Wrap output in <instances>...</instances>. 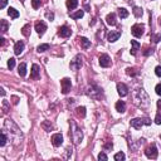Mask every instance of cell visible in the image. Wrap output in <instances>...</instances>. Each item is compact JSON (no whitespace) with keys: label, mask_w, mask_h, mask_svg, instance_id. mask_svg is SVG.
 Returning <instances> with one entry per match:
<instances>
[{"label":"cell","mask_w":161,"mask_h":161,"mask_svg":"<svg viewBox=\"0 0 161 161\" xmlns=\"http://www.w3.org/2000/svg\"><path fill=\"white\" fill-rule=\"evenodd\" d=\"M29 30H30V24L24 25L23 29H22V34H23L24 37H29Z\"/></svg>","instance_id":"f546056e"},{"label":"cell","mask_w":161,"mask_h":161,"mask_svg":"<svg viewBox=\"0 0 161 161\" xmlns=\"http://www.w3.org/2000/svg\"><path fill=\"white\" fill-rule=\"evenodd\" d=\"M52 143H53V146H61L62 143H63V136H62V133H56V135H53L52 136Z\"/></svg>","instance_id":"4fadbf2b"},{"label":"cell","mask_w":161,"mask_h":161,"mask_svg":"<svg viewBox=\"0 0 161 161\" xmlns=\"http://www.w3.org/2000/svg\"><path fill=\"white\" fill-rule=\"evenodd\" d=\"M18 73H19L20 77H24V76L27 74V64H25V63H22V64H19Z\"/></svg>","instance_id":"7402d4cb"},{"label":"cell","mask_w":161,"mask_h":161,"mask_svg":"<svg viewBox=\"0 0 161 161\" xmlns=\"http://www.w3.org/2000/svg\"><path fill=\"white\" fill-rule=\"evenodd\" d=\"M152 53H154V49H152V48H149V47H145V48H143V52H142L143 56L149 57V56H151Z\"/></svg>","instance_id":"d6a6232c"},{"label":"cell","mask_w":161,"mask_h":161,"mask_svg":"<svg viewBox=\"0 0 161 161\" xmlns=\"http://www.w3.org/2000/svg\"><path fill=\"white\" fill-rule=\"evenodd\" d=\"M0 40H1V42H0V44H1V47H3L4 44H5V39H4V38H1Z\"/></svg>","instance_id":"f5cc1de1"},{"label":"cell","mask_w":161,"mask_h":161,"mask_svg":"<svg viewBox=\"0 0 161 161\" xmlns=\"http://www.w3.org/2000/svg\"><path fill=\"white\" fill-rule=\"evenodd\" d=\"M155 124L156 125H161V112H159L155 117Z\"/></svg>","instance_id":"b9f144b4"},{"label":"cell","mask_w":161,"mask_h":161,"mask_svg":"<svg viewBox=\"0 0 161 161\" xmlns=\"http://www.w3.org/2000/svg\"><path fill=\"white\" fill-rule=\"evenodd\" d=\"M155 73H156V76H157V77H161V67L160 66H157L155 68Z\"/></svg>","instance_id":"ee69618b"},{"label":"cell","mask_w":161,"mask_h":161,"mask_svg":"<svg viewBox=\"0 0 161 161\" xmlns=\"http://www.w3.org/2000/svg\"><path fill=\"white\" fill-rule=\"evenodd\" d=\"M8 14H9L13 19H16L19 16V11L15 10L14 8H9V9H8Z\"/></svg>","instance_id":"484cf974"},{"label":"cell","mask_w":161,"mask_h":161,"mask_svg":"<svg viewBox=\"0 0 161 161\" xmlns=\"http://www.w3.org/2000/svg\"><path fill=\"white\" fill-rule=\"evenodd\" d=\"M131 45H132V48H131V54H132V56H136L137 50L140 48V43L137 40H131Z\"/></svg>","instance_id":"d6986e66"},{"label":"cell","mask_w":161,"mask_h":161,"mask_svg":"<svg viewBox=\"0 0 161 161\" xmlns=\"http://www.w3.org/2000/svg\"><path fill=\"white\" fill-rule=\"evenodd\" d=\"M40 5H42V0H32V6L34 8V9L40 8Z\"/></svg>","instance_id":"8d00e7d4"},{"label":"cell","mask_w":161,"mask_h":161,"mask_svg":"<svg viewBox=\"0 0 161 161\" xmlns=\"http://www.w3.org/2000/svg\"><path fill=\"white\" fill-rule=\"evenodd\" d=\"M157 107H159V111L161 112V101H157Z\"/></svg>","instance_id":"816d5d0a"},{"label":"cell","mask_w":161,"mask_h":161,"mask_svg":"<svg viewBox=\"0 0 161 161\" xmlns=\"http://www.w3.org/2000/svg\"><path fill=\"white\" fill-rule=\"evenodd\" d=\"M84 8H86V10H88V11H91L90 10V6H88V4H87V1L84 3Z\"/></svg>","instance_id":"f907efd6"},{"label":"cell","mask_w":161,"mask_h":161,"mask_svg":"<svg viewBox=\"0 0 161 161\" xmlns=\"http://www.w3.org/2000/svg\"><path fill=\"white\" fill-rule=\"evenodd\" d=\"M112 147H113V145H112V142L111 141H107L105 143V146H103V149H105V151H109V150H112Z\"/></svg>","instance_id":"ab89813d"},{"label":"cell","mask_w":161,"mask_h":161,"mask_svg":"<svg viewBox=\"0 0 161 161\" xmlns=\"http://www.w3.org/2000/svg\"><path fill=\"white\" fill-rule=\"evenodd\" d=\"M126 73L131 76V77H135V76H137L138 74V71L136 68H127L126 69Z\"/></svg>","instance_id":"f1b7e54d"},{"label":"cell","mask_w":161,"mask_h":161,"mask_svg":"<svg viewBox=\"0 0 161 161\" xmlns=\"http://www.w3.org/2000/svg\"><path fill=\"white\" fill-rule=\"evenodd\" d=\"M159 23H160V25H161V19H160V22H159Z\"/></svg>","instance_id":"11a10c76"},{"label":"cell","mask_w":161,"mask_h":161,"mask_svg":"<svg viewBox=\"0 0 161 161\" xmlns=\"http://www.w3.org/2000/svg\"><path fill=\"white\" fill-rule=\"evenodd\" d=\"M49 48H50L49 44H40V45L37 48V50H38L39 53H43V52H45V50H48Z\"/></svg>","instance_id":"4dcf8cb0"},{"label":"cell","mask_w":161,"mask_h":161,"mask_svg":"<svg viewBox=\"0 0 161 161\" xmlns=\"http://www.w3.org/2000/svg\"><path fill=\"white\" fill-rule=\"evenodd\" d=\"M8 67H9V69H13L15 67V59L14 58H9V61H8Z\"/></svg>","instance_id":"f35d334b"},{"label":"cell","mask_w":161,"mask_h":161,"mask_svg":"<svg viewBox=\"0 0 161 161\" xmlns=\"http://www.w3.org/2000/svg\"><path fill=\"white\" fill-rule=\"evenodd\" d=\"M118 16H120L121 19H125L129 16V11H127L125 8H120V9H118Z\"/></svg>","instance_id":"83f0119b"},{"label":"cell","mask_w":161,"mask_h":161,"mask_svg":"<svg viewBox=\"0 0 161 161\" xmlns=\"http://www.w3.org/2000/svg\"><path fill=\"white\" fill-rule=\"evenodd\" d=\"M107 159H108V157H107V155L103 154V152H101V154L98 155V160H103V161H106Z\"/></svg>","instance_id":"7bdbcfd3"},{"label":"cell","mask_w":161,"mask_h":161,"mask_svg":"<svg viewBox=\"0 0 161 161\" xmlns=\"http://www.w3.org/2000/svg\"><path fill=\"white\" fill-rule=\"evenodd\" d=\"M151 40L154 43H159L161 40V34H151Z\"/></svg>","instance_id":"d590c367"},{"label":"cell","mask_w":161,"mask_h":161,"mask_svg":"<svg viewBox=\"0 0 161 161\" xmlns=\"http://www.w3.org/2000/svg\"><path fill=\"white\" fill-rule=\"evenodd\" d=\"M69 137L72 138V141H73L74 145H78V143L82 141L83 138V133H82V130L79 129L77 126V124L71 120V131H69Z\"/></svg>","instance_id":"3957f363"},{"label":"cell","mask_w":161,"mask_h":161,"mask_svg":"<svg viewBox=\"0 0 161 161\" xmlns=\"http://www.w3.org/2000/svg\"><path fill=\"white\" fill-rule=\"evenodd\" d=\"M133 100H135V103L137 106H141L142 108H145L150 105L149 96H147V93L143 91L142 88L141 90H136V92L133 93Z\"/></svg>","instance_id":"7a4b0ae2"},{"label":"cell","mask_w":161,"mask_h":161,"mask_svg":"<svg viewBox=\"0 0 161 161\" xmlns=\"http://www.w3.org/2000/svg\"><path fill=\"white\" fill-rule=\"evenodd\" d=\"M76 113L79 116V117H82V118H84L86 117V107H77V109H76Z\"/></svg>","instance_id":"4316f807"},{"label":"cell","mask_w":161,"mask_h":161,"mask_svg":"<svg viewBox=\"0 0 161 161\" xmlns=\"http://www.w3.org/2000/svg\"><path fill=\"white\" fill-rule=\"evenodd\" d=\"M71 155H72V149H71V147H68V149H67V156H66V157L69 159Z\"/></svg>","instance_id":"c3c4849f"},{"label":"cell","mask_w":161,"mask_h":161,"mask_svg":"<svg viewBox=\"0 0 161 161\" xmlns=\"http://www.w3.org/2000/svg\"><path fill=\"white\" fill-rule=\"evenodd\" d=\"M42 127H43V129L45 130V131H50L53 129V126H52V124H49L48 121H44L43 124H42Z\"/></svg>","instance_id":"e575fe53"},{"label":"cell","mask_w":161,"mask_h":161,"mask_svg":"<svg viewBox=\"0 0 161 161\" xmlns=\"http://www.w3.org/2000/svg\"><path fill=\"white\" fill-rule=\"evenodd\" d=\"M116 109L118 112H125L126 111V103L124 102V101H118V102L116 103Z\"/></svg>","instance_id":"44dd1931"},{"label":"cell","mask_w":161,"mask_h":161,"mask_svg":"<svg viewBox=\"0 0 161 161\" xmlns=\"http://www.w3.org/2000/svg\"><path fill=\"white\" fill-rule=\"evenodd\" d=\"M6 141H8V135H6V132H5V130L3 129V131H1V137H0V146H5V143H6Z\"/></svg>","instance_id":"cb8c5ba5"},{"label":"cell","mask_w":161,"mask_h":161,"mask_svg":"<svg viewBox=\"0 0 161 161\" xmlns=\"http://www.w3.org/2000/svg\"><path fill=\"white\" fill-rule=\"evenodd\" d=\"M82 56H76L74 57V59L71 62V69H73V71H78V69H80V67H82V64H83V62H82Z\"/></svg>","instance_id":"ba28073f"},{"label":"cell","mask_w":161,"mask_h":161,"mask_svg":"<svg viewBox=\"0 0 161 161\" xmlns=\"http://www.w3.org/2000/svg\"><path fill=\"white\" fill-rule=\"evenodd\" d=\"M145 155H146L149 159H152V160L157 159L159 151H157V149H156V146L154 145V143H152V145H150V146L145 150Z\"/></svg>","instance_id":"8992f818"},{"label":"cell","mask_w":161,"mask_h":161,"mask_svg":"<svg viewBox=\"0 0 161 161\" xmlns=\"http://www.w3.org/2000/svg\"><path fill=\"white\" fill-rule=\"evenodd\" d=\"M115 160H116V161H122V160H125V154H124V152H118V154L115 155Z\"/></svg>","instance_id":"74e56055"},{"label":"cell","mask_w":161,"mask_h":161,"mask_svg":"<svg viewBox=\"0 0 161 161\" xmlns=\"http://www.w3.org/2000/svg\"><path fill=\"white\" fill-rule=\"evenodd\" d=\"M143 142H145V138H141V140H138V141H137V145L140 146V145H142ZM130 147H131V150H132V151H136V150H137V146H133V145H131Z\"/></svg>","instance_id":"60d3db41"},{"label":"cell","mask_w":161,"mask_h":161,"mask_svg":"<svg viewBox=\"0 0 161 161\" xmlns=\"http://www.w3.org/2000/svg\"><path fill=\"white\" fill-rule=\"evenodd\" d=\"M1 32L3 33H5L6 30H8V28H9V24H8V22L6 20H4V19H1Z\"/></svg>","instance_id":"836d02e7"},{"label":"cell","mask_w":161,"mask_h":161,"mask_svg":"<svg viewBox=\"0 0 161 161\" xmlns=\"http://www.w3.org/2000/svg\"><path fill=\"white\" fill-rule=\"evenodd\" d=\"M1 96H5V91H4L3 88H1Z\"/></svg>","instance_id":"db71d44e"},{"label":"cell","mask_w":161,"mask_h":161,"mask_svg":"<svg viewBox=\"0 0 161 161\" xmlns=\"http://www.w3.org/2000/svg\"><path fill=\"white\" fill-rule=\"evenodd\" d=\"M133 14H135V16H136V18H140V16H142L143 11H142V9H141V8H138V6H135V8H133Z\"/></svg>","instance_id":"1f68e13d"},{"label":"cell","mask_w":161,"mask_h":161,"mask_svg":"<svg viewBox=\"0 0 161 161\" xmlns=\"http://www.w3.org/2000/svg\"><path fill=\"white\" fill-rule=\"evenodd\" d=\"M78 5V0H67V8L68 9H76Z\"/></svg>","instance_id":"d4e9b609"},{"label":"cell","mask_w":161,"mask_h":161,"mask_svg":"<svg viewBox=\"0 0 161 161\" xmlns=\"http://www.w3.org/2000/svg\"><path fill=\"white\" fill-rule=\"evenodd\" d=\"M78 40L80 42V45H82V48H84V49H87L91 47V40H88L87 38L80 37V38H78Z\"/></svg>","instance_id":"ffe728a7"},{"label":"cell","mask_w":161,"mask_h":161,"mask_svg":"<svg viewBox=\"0 0 161 161\" xmlns=\"http://www.w3.org/2000/svg\"><path fill=\"white\" fill-rule=\"evenodd\" d=\"M117 92L121 97H125L129 95V88L125 83H117Z\"/></svg>","instance_id":"7c38bea8"},{"label":"cell","mask_w":161,"mask_h":161,"mask_svg":"<svg viewBox=\"0 0 161 161\" xmlns=\"http://www.w3.org/2000/svg\"><path fill=\"white\" fill-rule=\"evenodd\" d=\"M4 130H5V132L8 133V137L11 138L15 143H19V141H22V138H23L22 131L19 130V127L13 121L6 120L5 124H4Z\"/></svg>","instance_id":"6da1fadb"},{"label":"cell","mask_w":161,"mask_h":161,"mask_svg":"<svg viewBox=\"0 0 161 161\" xmlns=\"http://www.w3.org/2000/svg\"><path fill=\"white\" fill-rule=\"evenodd\" d=\"M87 95L90 96L92 100H101L103 96V92H102V88L98 87L97 84H92L87 90Z\"/></svg>","instance_id":"277c9868"},{"label":"cell","mask_w":161,"mask_h":161,"mask_svg":"<svg viewBox=\"0 0 161 161\" xmlns=\"http://www.w3.org/2000/svg\"><path fill=\"white\" fill-rule=\"evenodd\" d=\"M100 66L103 67V68H107V67L111 66V58H109L108 54H102L100 57Z\"/></svg>","instance_id":"30bf717a"},{"label":"cell","mask_w":161,"mask_h":161,"mask_svg":"<svg viewBox=\"0 0 161 161\" xmlns=\"http://www.w3.org/2000/svg\"><path fill=\"white\" fill-rule=\"evenodd\" d=\"M71 34H72V30L67 27V25H63V27H61L58 30V35L62 37V38H68Z\"/></svg>","instance_id":"8fae6325"},{"label":"cell","mask_w":161,"mask_h":161,"mask_svg":"<svg viewBox=\"0 0 161 161\" xmlns=\"http://www.w3.org/2000/svg\"><path fill=\"white\" fill-rule=\"evenodd\" d=\"M35 30L38 34H44V32L47 30V24L44 22H37L35 23Z\"/></svg>","instance_id":"5bb4252c"},{"label":"cell","mask_w":161,"mask_h":161,"mask_svg":"<svg viewBox=\"0 0 161 161\" xmlns=\"http://www.w3.org/2000/svg\"><path fill=\"white\" fill-rule=\"evenodd\" d=\"M120 37H121V32H120V30H117V32H111V33H108L107 39H108V42L113 43V42L118 40V38H120Z\"/></svg>","instance_id":"e0dca14e"},{"label":"cell","mask_w":161,"mask_h":161,"mask_svg":"<svg viewBox=\"0 0 161 161\" xmlns=\"http://www.w3.org/2000/svg\"><path fill=\"white\" fill-rule=\"evenodd\" d=\"M61 86H62V93H63V95H67V93L71 91V88H72L71 79L69 78H63L61 80Z\"/></svg>","instance_id":"9c48e42d"},{"label":"cell","mask_w":161,"mask_h":161,"mask_svg":"<svg viewBox=\"0 0 161 161\" xmlns=\"http://www.w3.org/2000/svg\"><path fill=\"white\" fill-rule=\"evenodd\" d=\"M8 4V0H0V9H4Z\"/></svg>","instance_id":"bcb514c9"},{"label":"cell","mask_w":161,"mask_h":161,"mask_svg":"<svg viewBox=\"0 0 161 161\" xmlns=\"http://www.w3.org/2000/svg\"><path fill=\"white\" fill-rule=\"evenodd\" d=\"M69 15H71L72 19H80L84 15V11L83 10H78V11H76V13H69Z\"/></svg>","instance_id":"603a6c76"},{"label":"cell","mask_w":161,"mask_h":161,"mask_svg":"<svg viewBox=\"0 0 161 161\" xmlns=\"http://www.w3.org/2000/svg\"><path fill=\"white\" fill-rule=\"evenodd\" d=\"M106 23H107L108 25H111V27H115V25L117 24L115 13H111V14H108L107 16H106Z\"/></svg>","instance_id":"2e32d148"},{"label":"cell","mask_w":161,"mask_h":161,"mask_svg":"<svg viewBox=\"0 0 161 161\" xmlns=\"http://www.w3.org/2000/svg\"><path fill=\"white\" fill-rule=\"evenodd\" d=\"M143 30H145V25H143V24H135V25H132V28H131L132 34L135 37H137V38L142 37Z\"/></svg>","instance_id":"52a82bcc"},{"label":"cell","mask_w":161,"mask_h":161,"mask_svg":"<svg viewBox=\"0 0 161 161\" xmlns=\"http://www.w3.org/2000/svg\"><path fill=\"white\" fill-rule=\"evenodd\" d=\"M39 77H40V68H39V66L33 64V67H32V73H30V78H32V79H38Z\"/></svg>","instance_id":"9a60e30c"},{"label":"cell","mask_w":161,"mask_h":161,"mask_svg":"<svg viewBox=\"0 0 161 161\" xmlns=\"http://www.w3.org/2000/svg\"><path fill=\"white\" fill-rule=\"evenodd\" d=\"M45 15H47V18H48L49 20H53V19H54V14H53V13H49V11H48Z\"/></svg>","instance_id":"7dc6e473"},{"label":"cell","mask_w":161,"mask_h":161,"mask_svg":"<svg viewBox=\"0 0 161 161\" xmlns=\"http://www.w3.org/2000/svg\"><path fill=\"white\" fill-rule=\"evenodd\" d=\"M143 125H151V121L149 120V118H133V120H131V126L133 127V129H141V127Z\"/></svg>","instance_id":"5b68a950"},{"label":"cell","mask_w":161,"mask_h":161,"mask_svg":"<svg viewBox=\"0 0 161 161\" xmlns=\"http://www.w3.org/2000/svg\"><path fill=\"white\" fill-rule=\"evenodd\" d=\"M155 91H156V93H157L159 96H161V83H159L157 86L155 87Z\"/></svg>","instance_id":"f6af8a7d"},{"label":"cell","mask_w":161,"mask_h":161,"mask_svg":"<svg viewBox=\"0 0 161 161\" xmlns=\"http://www.w3.org/2000/svg\"><path fill=\"white\" fill-rule=\"evenodd\" d=\"M23 50H24V43H23L22 40H20V42H16L15 47H14V53L16 54V56H20V54L23 53Z\"/></svg>","instance_id":"ac0fdd59"},{"label":"cell","mask_w":161,"mask_h":161,"mask_svg":"<svg viewBox=\"0 0 161 161\" xmlns=\"http://www.w3.org/2000/svg\"><path fill=\"white\" fill-rule=\"evenodd\" d=\"M13 103L14 105L18 103V97H13Z\"/></svg>","instance_id":"681fc988"}]
</instances>
